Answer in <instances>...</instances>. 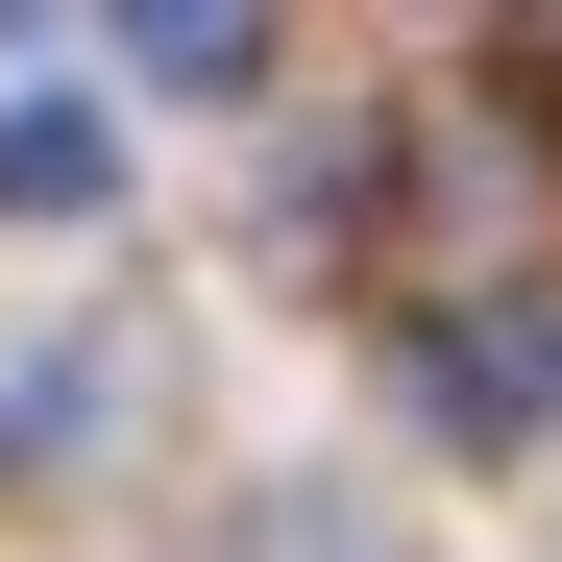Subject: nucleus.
<instances>
[{"instance_id": "nucleus-1", "label": "nucleus", "mask_w": 562, "mask_h": 562, "mask_svg": "<svg viewBox=\"0 0 562 562\" xmlns=\"http://www.w3.org/2000/svg\"><path fill=\"white\" fill-rule=\"evenodd\" d=\"M392 367H416L440 440H538V416H562V294H416Z\"/></svg>"}, {"instance_id": "nucleus-2", "label": "nucleus", "mask_w": 562, "mask_h": 562, "mask_svg": "<svg viewBox=\"0 0 562 562\" xmlns=\"http://www.w3.org/2000/svg\"><path fill=\"white\" fill-rule=\"evenodd\" d=\"M123 196V123L99 99H0V221H99Z\"/></svg>"}, {"instance_id": "nucleus-3", "label": "nucleus", "mask_w": 562, "mask_h": 562, "mask_svg": "<svg viewBox=\"0 0 562 562\" xmlns=\"http://www.w3.org/2000/svg\"><path fill=\"white\" fill-rule=\"evenodd\" d=\"M245 74H269L245 0H147V99H245Z\"/></svg>"}]
</instances>
